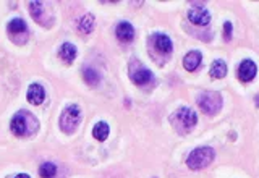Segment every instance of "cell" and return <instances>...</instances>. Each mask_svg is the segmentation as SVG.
<instances>
[{
	"mask_svg": "<svg viewBox=\"0 0 259 178\" xmlns=\"http://www.w3.org/2000/svg\"><path fill=\"white\" fill-rule=\"evenodd\" d=\"M214 149L212 147H198L188 156L186 159V165L190 167L191 170H201L206 169L207 165H211V162L214 160Z\"/></svg>",
	"mask_w": 259,
	"mask_h": 178,
	"instance_id": "obj_1",
	"label": "cell"
},
{
	"mask_svg": "<svg viewBox=\"0 0 259 178\" xmlns=\"http://www.w3.org/2000/svg\"><path fill=\"white\" fill-rule=\"evenodd\" d=\"M80 117H81V110L76 104L65 107L62 115H60V128H62L63 133H67V135L73 133L76 125H78V121H80Z\"/></svg>",
	"mask_w": 259,
	"mask_h": 178,
	"instance_id": "obj_2",
	"label": "cell"
},
{
	"mask_svg": "<svg viewBox=\"0 0 259 178\" xmlns=\"http://www.w3.org/2000/svg\"><path fill=\"white\" fill-rule=\"evenodd\" d=\"M198 104L202 109V112L209 115L217 114L222 109V96L219 93H214V91H207V93H202L198 99Z\"/></svg>",
	"mask_w": 259,
	"mask_h": 178,
	"instance_id": "obj_3",
	"label": "cell"
},
{
	"mask_svg": "<svg viewBox=\"0 0 259 178\" xmlns=\"http://www.w3.org/2000/svg\"><path fill=\"white\" fill-rule=\"evenodd\" d=\"M172 121H174V125H177L179 128L181 126V130L183 131H190L193 126L196 125L198 117L191 109H188V107H181V109H179L174 114Z\"/></svg>",
	"mask_w": 259,
	"mask_h": 178,
	"instance_id": "obj_4",
	"label": "cell"
},
{
	"mask_svg": "<svg viewBox=\"0 0 259 178\" xmlns=\"http://www.w3.org/2000/svg\"><path fill=\"white\" fill-rule=\"evenodd\" d=\"M130 78L131 81H133L135 84H138V86H144V84H148L149 81L152 79V73L148 70V68H144L143 65H139L138 63V67H136L135 63H131V68H130Z\"/></svg>",
	"mask_w": 259,
	"mask_h": 178,
	"instance_id": "obj_5",
	"label": "cell"
},
{
	"mask_svg": "<svg viewBox=\"0 0 259 178\" xmlns=\"http://www.w3.org/2000/svg\"><path fill=\"white\" fill-rule=\"evenodd\" d=\"M28 112H20L13 117L12 123H10V128H12L15 136H24L28 135Z\"/></svg>",
	"mask_w": 259,
	"mask_h": 178,
	"instance_id": "obj_6",
	"label": "cell"
},
{
	"mask_svg": "<svg viewBox=\"0 0 259 178\" xmlns=\"http://www.w3.org/2000/svg\"><path fill=\"white\" fill-rule=\"evenodd\" d=\"M188 18H190L191 23L198 24V26H206V24L211 21L209 12H207L204 7H198V5L190 8V12H188Z\"/></svg>",
	"mask_w": 259,
	"mask_h": 178,
	"instance_id": "obj_7",
	"label": "cell"
},
{
	"mask_svg": "<svg viewBox=\"0 0 259 178\" xmlns=\"http://www.w3.org/2000/svg\"><path fill=\"white\" fill-rule=\"evenodd\" d=\"M256 65L251 60H243L240 68H238V78H240L243 83H250L251 79H255L256 76Z\"/></svg>",
	"mask_w": 259,
	"mask_h": 178,
	"instance_id": "obj_8",
	"label": "cell"
},
{
	"mask_svg": "<svg viewBox=\"0 0 259 178\" xmlns=\"http://www.w3.org/2000/svg\"><path fill=\"white\" fill-rule=\"evenodd\" d=\"M115 34L121 42H131V40L135 39V28L131 26L128 21H121L119 23V26H117Z\"/></svg>",
	"mask_w": 259,
	"mask_h": 178,
	"instance_id": "obj_9",
	"label": "cell"
},
{
	"mask_svg": "<svg viewBox=\"0 0 259 178\" xmlns=\"http://www.w3.org/2000/svg\"><path fill=\"white\" fill-rule=\"evenodd\" d=\"M26 98H28V100H29L31 104L39 105V104H42V100L45 99V91H44V88H42L40 84L34 83V84H31V86L28 88Z\"/></svg>",
	"mask_w": 259,
	"mask_h": 178,
	"instance_id": "obj_10",
	"label": "cell"
},
{
	"mask_svg": "<svg viewBox=\"0 0 259 178\" xmlns=\"http://www.w3.org/2000/svg\"><path fill=\"white\" fill-rule=\"evenodd\" d=\"M154 45L160 54H170L172 52V40L169 39V36L165 34H154Z\"/></svg>",
	"mask_w": 259,
	"mask_h": 178,
	"instance_id": "obj_11",
	"label": "cell"
},
{
	"mask_svg": "<svg viewBox=\"0 0 259 178\" xmlns=\"http://www.w3.org/2000/svg\"><path fill=\"white\" fill-rule=\"evenodd\" d=\"M201 63V54L198 52V50H191V52H188L183 59V67L188 71H195L198 67H199Z\"/></svg>",
	"mask_w": 259,
	"mask_h": 178,
	"instance_id": "obj_12",
	"label": "cell"
},
{
	"mask_svg": "<svg viewBox=\"0 0 259 178\" xmlns=\"http://www.w3.org/2000/svg\"><path fill=\"white\" fill-rule=\"evenodd\" d=\"M109 133H110V128H109V125L105 123V121H99V123H96V126L93 128V136L96 139H99V141L107 139Z\"/></svg>",
	"mask_w": 259,
	"mask_h": 178,
	"instance_id": "obj_13",
	"label": "cell"
},
{
	"mask_svg": "<svg viewBox=\"0 0 259 178\" xmlns=\"http://www.w3.org/2000/svg\"><path fill=\"white\" fill-rule=\"evenodd\" d=\"M60 57H62L67 63H72L76 57V47L73 44L65 42L62 47H60Z\"/></svg>",
	"mask_w": 259,
	"mask_h": 178,
	"instance_id": "obj_14",
	"label": "cell"
},
{
	"mask_svg": "<svg viewBox=\"0 0 259 178\" xmlns=\"http://www.w3.org/2000/svg\"><path fill=\"white\" fill-rule=\"evenodd\" d=\"M225 75H227L225 62H223V60H216V62L212 63V67H211V76H212V78H216V79H220Z\"/></svg>",
	"mask_w": 259,
	"mask_h": 178,
	"instance_id": "obj_15",
	"label": "cell"
},
{
	"mask_svg": "<svg viewBox=\"0 0 259 178\" xmlns=\"http://www.w3.org/2000/svg\"><path fill=\"white\" fill-rule=\"evenodd\" d=\"M83 79L86 81V84H89V86H93V88H94V86L99 84L100 76L94 68H84L83 70Z\"/></svg>",
	"mask_w": 259,
	"mask_h": 178,
	"instance_id": "obj_16",
	"label": "cell"
},
{
	"mask_svg": "<svg viewBox=\"0 0 259 178\" xmlns=\"http://www.w3.org/2000/svg\"><path fill=\"white\" fill-rule=\"evenodd\" d=\"M57 174V165H54L52 162H44L42 165L39 167V175L42 178H52Z\"/></svg>",
	"mask_w": 259,
	"mask_h": 178,
	"instance_id": "obj_17",
	"label": "cell"
},
{
	"mask_svg": "<svg viewBox=\"0 0 259 178\" xmlns=\"http://www.w3.org/2000/svg\"><path fill=\"white\" fill-rule=\"evenodd\" d=\"M93 28H94V17L89 13L84 15V17L80 20V31L88 34V33L93 31Z\"/></svg>",
	"mask_w": 259,
	"mask_h": 178,
	"instance_id": "obj_18",
	"label": "cell"
},
{
	"mask_svg": "<svg viewBox=\"0 0 259 178\" xmlns=\"http://www.w3.org/2000/svg\"><path fill=\"white\" fill-rule=\"evenodd\" d=\"M8 31L13 33V34L24 33L26 31V23H24L21 18H15L8 23Z\"/></svg>",
	"mask_w": 259,
	"mask_h": 178,
	"instance_id": "obj_19",
	"label": "cell"
},
{
	"mask_svg": "<svg viewBox=\"0 0 259 178\" xmlns=\"http://www.w3.org/2000/svg\"><path fill=\"white\" fill-rule=\"evenodd\" d=\"M29 8H31V17L36 20V21H42V13H44V3L42 2H31L29 3Z\"/></svg>",
	"mask_w": 259,
	"mask_h": 178,
	"instance_id": "obj_20",
	"label": "cell"
},
{
	"mask_svg": "<svg viewBox=\"0 0 259 178\" xmlns=\"http://www.w3.org/2000/svg\"><path fill=\"white\" fill-rule=\"evenodd\" d=\"M223 33H225V40L232 39V23L230 21H225V24H223Z\"/></svg>",
	"mask_w": 259,
	"mask_h": 178,
	"instance_id": "obj_21",
	"label": "cell"
},
{
	"mask_svg": "<svg viewBox=\"0 0 259 178\" xmlns=\"http://www.w3.org/2000/svg\"><path fill=\"white\" fill-rule=\"evenodd\" d=\"M15 178H31V177H29V175H26V174H20V175H17Z\"/></svg>",
	"mask_w": 259,
	"mask_h": 178,
	"instance_id": "obj_22",
	"label": "cell"
}]
</instances>
